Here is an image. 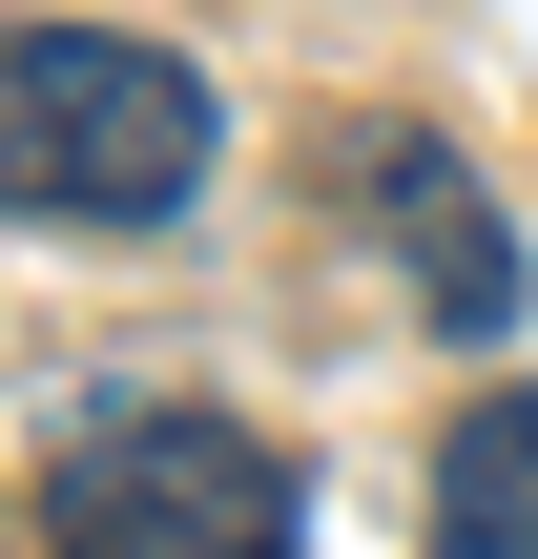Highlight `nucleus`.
Wrapping results in <instances>:
<instances>
[{"label":"nucleus","mask_w":538,"mask_h":559,"mask_svg":"<svg viewBox=\"0 0 538 559\" xmlns=\"http://www.w3.org/2000/svg\"><path fill=\"white\" fill-rule=\"evenodd\" d=\"M41 539L62 559H311V477L228 394H83L41 436Z\"/></svg>","instance_id":"nucleus-1"},{"label":"nucleus","mask_w":538,"mask_h":559,"mask_svg":"<svg viewBox=\"0 0 538 559\" xmlns=\"http://www.w3.org/2000/svg\"><path fill=\"white\" fill-rule=\"evenodd\" d=\"M0 187H21V228H166V207H207V62H166L124 21H21Z\"/></svg>","instance_id":"nucleus-2"},{"label":"nucleus","mask_w":538,"mask_h":559,"mask_svg":"<svg viewBox=\"0 0 538 559\" xmlns=\"http://www.w3.org/2000/svg\"><path fill=\"white\" fill-rule=\"evenodd\" d=\"M332 187H352V228L415 270V311H435L456 353H498V332L538 311V290H518V228L477 207V166H456L435 124H352V145H332Z\"/></svg>","instance_id":"nucleus-3"},{"label":"nucleus","mask_w":538,"mask_h":559,"mask_svg":"<svg viewBox=\"0 0 538 559\" xmlns=\"http://www.w3.org/2000/svg\"><path fill=\"white\" fill-rule=\"evenodd\" d=\"M435 559H538V394H477L435 436Z\"/></svg>","instance_id":"nucleus-4"}]
</instances>
